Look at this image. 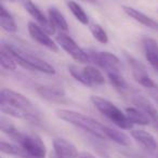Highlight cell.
I'll list each match as a JSON object with an SVG mask.
<instances>
[{
    "label": "cell",
    "mask_w": 158,
    "mask_h": 158,
    "mask_svg": "<svg viewBox=\"0 0 158 158\" xmlns=\"http://www.w3.org/2000/svg\"><path fill=\"white\" fill-rule=\"evenodd\" d=\"M55 115L61 120H64L70 125L75 126L77 128H80L84 131L92 134L93 136H97L102 140L106 139L105 126L101 125L99 121L91 117L84 115L81 113L76 112L72 110H65V108H59L55 110Z\"/></svg>",
    "instance_id": "obj_1"
},
{
    "label": "cell",
    "mask_w": 158,
    "mask_h": 158,
    "mask_svg": "<svg viewBox=\"0 0 158 158\" xmlns=\"http://www.w3.org/2000/svg\"><path fill=\"white\" fill-rule=\"evenodd\" d=\"M2 46L11 53L12 56L15 59L16 63L22 67L26 68L28 70H36V72H40L48 75L55 74L54 67L41 57L37 56L35 54H31L28 51H25L24 49H21L11 44H2Z\"/></svg>",
    "instance_id": "obj_2"
},
{
    "label": "cell",
    "mask_w": 158,
    "mask_h": 158,
    "mask_svg": "<svg viewBox=\"0 0 158 158\" xmlns=\"http://www.w3.org/2000/svg\"><path fill=\"white\" fill-rule=\"evenodd\" d=\"M90 101L103 116H105L108 120H110L117 127L121 128V129H131L132 128L133 125L130 123L126 113H123V110H119L114 103L104 98L97 97V95L91 97Z\"/></svg>",
    "instance_id": "obj_3"
},
{
    "label": "cell",
    "mask_w": 158,
    "mask_h": 158,
    "mask_svg": "<svg viewBox=\"0 0 158 158\" xmlns=\"http://www.w3.org/2000/svg\"><path fill=\"white\" fill-rule=\"evenodd\" d=\"M0 103L7 104V105L12 106V107L16 108L19 110L28 113V114L39 116V112L36 108V106L31 103V100H28L26 97L16 92V91L11 90V89H1V92H0Z\"/></svg>",
    "instance_id": "obj_4"
},
{
    "label": "cell",
    "mask_w": 158,
    "mask_h": 158,
    "mask_svg": "<svg viewBox=\"0 0 158 158\" xmlns=\"http://www.w3.org/2000/svg\"><path fill=\"white\" fill-rule=\"evenodd\" d=\"M68 72L77 81H79L84 86L93 87L105 84V78L103 74L94 66H86L82 69H78L75 65H69Z\"/></svg>",
    "instance_id": "obj_5"
},
{
    "label": "cell",
    "mask_w": 158,
    "mask_h": 158,
    "mask_svg": "<svg viewBox=\"0 0 158 158\" xmlns=\"http://www.w3.org/2000/svg\"><path fill=\"white\" fill-rule=\"evenodd\" d=\"M26 153L27 158H44L47 148L42 140L36 134H27L21 132L15 141Z\"/></svg>",
    "instance_id": "obj_6"
},
{
    "label": "cell",
    "mask_w": 158,
    "mask_h": 158,
    "mask_svg": "<svg viewBox=\"0 0 158 158\" xmlns=\"http://www.w3.org/2000/svg\"><path fill=\"white\" fill-rule=\"evenodd\" d=\"M56 42L68 55H70V56L76 62H78V63L85 64V63L91 62L88 53L85 50H82V49L74 41V39H73L72 37H69L67 34L61 31V33L56 36Z\"/></svg>",
    "instance_id": "obj_7"
},
{
    "label": "cell",
    "mask_w": 158,
    "mask_h": 158,
    "mask_svg": "<svg viewBox=\"0 0 158 158\" xmlns=\"http://www.w3.org/2000/svg\"><path fill=\"white\" fill-rule=\"evenodd\" d=\"M90 57V61L99 65L106 73L110 72H120V60L115 54L110 52H97V51H89L87 52Z\"/></svg>",
    "instance_id": "obj_8"
},
{
    "label": "cell",
    "mask_w": 158,
    "mask_h": 158,
    "mask_svg": "<svg viewBox=\"0 0 158 158\" xmlns=\"http://www.w3.org/2000/svg\"><path fill=\"white\" fill-rule=\"evenodd\" d=\"M128 63H129L130 67H131L132 76L135 79V81L139 82L142 87L146 88L147 90L155 88L157 85L154 82L153 79L149 77L147 69L140 61L135 59V57L131 56V55H127Z\"/></svg>",
    "instance_id": "obj_9"
},
{
    "label": "cell",
    "mask_w": 158,
    "mask_h": 158,
    "mask_svg": "<svg viewBox=\"0 0 158 158\" xmlns=\"http://www.w3.org/2000/svg\"><path fill=\"white\" fill-rule=\"evenodd\" d=\"M27 28H28V33H29V35H31V37L33 38L37 44H39L40 46L44 47V48L52 51V52H57V51H59L57 44L53 41L52 38L50 37V35H49L38 23L28 22Z\"/></svg>",
    "instance_id": "obj_10"
},
{
    "label": "cell",
    "mask_w": 158,
    "mask_h": 158,
    "mask_svg": "<svg viewBox=\"0 0 158 158\" xmlns=\"http://www.w3.org/2000/svg\"><path fill=\"white\" fill-rule=\"evenodd\" d=\"M20 2L24 7V9L28 12V14L49 34V35H53L55 33V27L52 25L49 19L46 18L41 10L31 1V0H20Z\"/></svg>",
    "instance_id": "obj_11"
},
{
    "label": "cell",
    "mask_w": 158,
    "mask_h": 158,
    "mask_svg": "<svg viewBox=\"0 0 158 158\" xmlns=\"http://www.w3.org/2000/svg\"><path fill=\"white\" fill-rule=\"evenodd\" d=\"M54 154L59 158H78L79 153L72 142L63 138H55L53 140Z\"/></svg>",
    "instance_id": "obj_12"
},
{
    "label": "cell",
    "mask_w": 158,
    "mask_h": 158,
    "mask_svg": "<svg viewBox=\"0 0 158 158\" xmlns=\"http://www.w3.org/2000/svg\"><path fill=\"white\" fill-rule=\"evenodd\" d=\"M36 92L42 99L50 102H63L65 99V90L61 86L40 85V86L36 87Z\"/></svg>",
    "instance_id": "obj_13"
},
{
    "label": "cell",
    "mask_w": 158,
    "mask_h": 158,
    "mask_svg": "<svg viewBox=\"0 0 158 158\" xmlns=\"http://www.w3.org/2000/svg\"><path fill=\"white\" fill-rule=\"evenodd\" d=\"M132 102H133V104L139 110H141L143 113H145L149 117V119L158 126V110H156L154 104L146 97H144L142 94L133 95Z\"/></svg>",
    "instance_id": "obj_14"
},
{
    "label": "cell",
    "mask_w": 158,
    "mask_h": 158,
    "mask_svg": "<svg viewBox=\"0 0 158 158\" xmlns=\"http://www.w3.org/2000/svg\"><path fill=\"white\" fill-rule=\"evenodd\" d=\"M131 136L136 141L140 146H142L144 149L148 152H154L157 149L158 144L156 142L155 138L153 136V134H151L149 132L145 131V130H132L131 131Z\"/></svg>",
    "instance_id": "obj_15"
},
{
    "label": "cell",
    "mask_w": 158,
    "mask_h": 158,
    "mask_svg": "<svg viewBox=\"0 0 158 158\" xmlns=\"http://www.w3.org/2000/svg\"><path fill=\"white\" fill-rule=\"evenodd\" d=\"M143 50L147 62L158 73V44L152 38H144Z\"/></svg>",
    "instance_id": "obj_16"
},
{
    "label": "cell",
    "mask_w": 158,
    "mask_h": 158,
    "mask_svg": "<svg viewBox=\"0 0 158 158\" xmlns=\"http://www.w3.org/2000/svg\"><path fill=\"white\" fill-rule=\"evenodd\" d=\"M123 11L127 15H129L131 19H133L135 22L140 23V24L144 25V26L148 27V28L157 29L158 31V22H156L155 20H153L152 18L147 16L146 14H144L143 12L139 11V10L134 9L132 7H128V6H123Z\"/></svg>",
    "instance_id": "obj_17"
},
{
    "label": "cell",
    "mask_w": 158,
    "mask_h": 158,
    "mask_svg": "<svg viewBox=\"0 0 158 158\" xmlns=\"http://www.w3.org/2000/svg\"><path fill=\"white\" fill-rule=\"evenodd\" d=\"M126 115L132 125L146 126L151 123V119L145 113H143L138 107H127L126 108Z\"/></svg>",
    "instance_id": "obj_18"
},
{
    "label": "cell",
    "mask_w": 158,
    "mask_h": 158,
    "mask_svg": "<svg viewBox=\"0 0 158 158\" xmlns=\"http://www.w3.org/2000/svg\"><path fill=\"white\" fill-rule=\"evenodd\" d=\"M49 20L52 23V25L55 28H59L61 31H68V24L64 15L54 7L49 8L48 10Z\"/></svg>",
    "instance_id": "obj_19"
},
{
    "label": "cell",
    "mask_w": 158,
    "mask_h": 158,
    "mask_svg": "<svg viewBox=\"0 0 158 158\" xmlns=\"http://www.w3.org/2000/svg\"><path fill=\"white\" fill-rule=\"evenodd\" d=\"M105 133H106V139L114 141L115 143L123 146H129L130 145V138L126 133H123V131L116 129V128L107 127L105 126Z\"/></svg>",
    "instance_id": "obj_20"
},
{
    "label": "cell",
    "mask_w": 158,
    "mask_h": 158,
    "mask_svg": "<svg viewBox=\"0 0 158 158\" xmlns=\"http://www.w3.org/2000/svg\"><path fill=\"white\" fill-rule=\"evenodd\" d=\"M0 25H1L3 31H6L7 33L13 34L18 29L14 19L12 18V15L9 13V11L6 9L3 5H1V7H0Z\"/></svg>",
    "instance_id": "obj_21"
},
{
    "label": "cell",
    "mask_w": 158,
    "mask_h": 158,
    "mask_svg": "<svg viewBox=\"0 0 158 158\" xmlns=\"http://www.w3.org/2000/svg\"><path fill=\"white\" fill-rule=\"evenodd\" d=\"M66 5H67V8L69 9V11L72 12V14L76 18V20L78 22H80L84 25L89 24L88 15H87L84 8L79 5V3H77L76 1H73V0H68L67 2H66Z\"/></svg>",
    "instance_id": "obj_22"
},
{
    "label": "cell",
    "mask_w": 158,
    "mask_h": 158,
    "mask_svg": "<svg viewBox=\"0 0 158 158\" xmlns=\"http://www.w3.org/2000/svg\"><path fill=\"white\" fill-rule=\"evenodd\" d=\"M0 64L1 67L7 70H15L18 63L15 59L11 55V53L3 46H1V53H0Z\"/></svg>",
    "instance_id": "obj_23"
},
{
    "label": "cell",
    "mask_w": 158,
    "mask_h": 158,
    "mask_svg": "<svg viewBox=\"0 0 158 158\" xmlns=\"http://www.w3.org/2000/svg\"><path fill=\"white\" fill-rule=\"evenodd\" d=\"M0 151L2 154H8V155H13V156H21V157L27 158V155L23 148L20 145L12 144V143L6 142V141H1L0 142Z\"/></svg>",
    "instance_id": "obj_24"
},
{
    "label": "cell",
    "mask_w": 158,
    "mask_h": 158,
    "mask_svg": "<svg viewBox=\"0 0 158 158\" xmlns=\"http://www.w3.org/2000/svg\"><path fill=\"white\" fill-rule=\"evenodd\" d=\"M107 76L110 84L118 90H127L129 88L126 79L121 76L120 72H110L107 73Z\"/></svg>",
    "instance_id": "obj_25"
},
{
    "label": "cell",
    "mask_w": 158,
    "mask_h": 158,
    "mask_svg": "<svg viewBox=\"0 0 158 158\" xmlns=\"http://www.w3.org/2000/svg\"><path fill=\"white\" fill-rule=\"evenodd\" d=\"M90 31L92 34V36L101 44H105L108 42V36L107 33L105 31V29L101 26L100 24H92L90 25Z\"/></svg>",
    "instance_id": "obj_26"
},
{
    "label": "cell",
    "mask_w": 158,
    "mask_h": 158,
    "mask_svg": "<svg viewBox=\"0 0 158 158\" xmlns=\"http://www.w3.org/2000/svg\"><path fill=\"white\" fill-rule=\"evenodd\" d=\"M148 92H149V95L153 98V100L158 105V86H156L155 88H153V89H149Z\"/></svg>",
    "instance_id": "obj_27"
},
{
    "label": "cell",
    "mask_w": 158,
    "mask_h": 158,
    "mask_svg": "<svg viewBox=\"0 0 158 158\" xmlns=\"http://www.w3.org/2000/svg\"><path fill=\"white\" fill-rule=\"evenodd\" d=\"M78 158H95V157L91 153H89V152H82V153L79 154Z\"/></svg>",
    "instance_id": "obj_28"
},
{
    "label": "cell",
    "mask_w": 158,
    "mask_h": 158,
    "mask_svg": "<svg viewBox=\"0 0 158 158\" xmlns=\"http://www.w3.org/2000/svg\"><path fill=\"white\" fill-rule=\"evenodd\" d=\"M51 158H59V157H57V156H56V155H55V154H54V153H53V154H52V155H51Z\"/></svg>",
    "instance_id": "obj_29"
},
{
    "label": "cell",
    "mask_w": 158,
    "mask_h": 158,
    "mask_svg": "<svg viewBox=\"0 0 158 158\" xmlns=\"http://www.w3.org/2000/svg\"><path fill=\"white\" fill-rule=\"evenodd\" d=\"M84 1H90V2H94L95 0H84Z\"/></svg>",
    "instance_id": "obj_30"
},
{
    "label": "cell",
    "mask_w": 158,
    "mask_h": 158,
    "mask_svg": "<svg viewBox=\"0 0 158 158\" xmlns=\"http://www.w3.org/2000/svg\"><path fill=\"white\" fill-rule=\"evenodd\" d=\"M11 1H15V0H11Z\"/></svg>",
    "instance_id": "obj_31"
}]
</instances>
